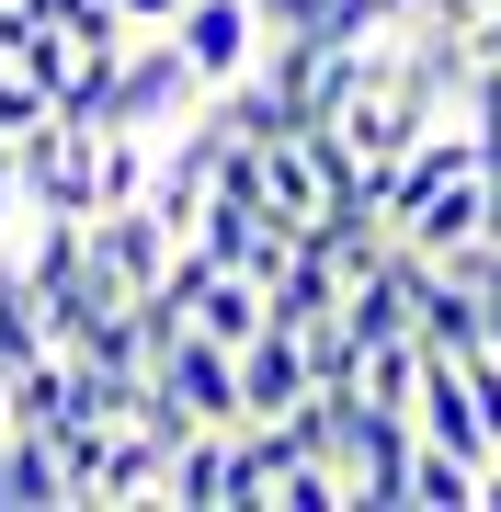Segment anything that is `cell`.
<instances>
[{
    "mask_svg": "<svg viewBox=\"0 0 501 512\" xmlns=\"http://www.w3.org/2000/svg\"><path fill=\"white\" fill-rule=\"evenodd\" d=\"M205 103V80H194V57L183 35H126V57H114V92H103V126H137V137H171L183 114Z\"/></svg>",
    "mask_w": 501,
    "mask_h": 512,
    "instance_id": "1",
    "label": "cell"
},
{
    "mask_svg": "<svg viewBox=\"0 0 501 512\" xmlns=\"http://www.w3.org/2000/svg\"><path fill=\"white\" fill-rule=\"evenodd\" d=\"M410 444H422V421H410V410L353 399V421H342V490H353V512L410 501Z\"/></svg>",
    "mask_w": 501,
    "mask_h": 512,
    "instance_id": "2",
    "label": "cell"
},
{
    "mask_svg": "<svg viewBox=\"0 0 501 512\" xmlns=\"http://www.w3.org/2000/svg\"><path fill=\"white\" fill-rule=\"evenodd\" d=\"M171 35H183V57H194L205 92H228V80L262 69V46H274V35H262V0H183Z\"/></svg>",
    "mask_w": 501,
    "mask_h": 512,
    "instance_id": "3",
    "label": "cell"
},
{
    "mask_svg": "<svg viewBox=\"0 0 501 512\" xmlns=\"http://www.w3.org/2000/svg\"><path fill=\"white\" fill-rule=\"evenodd\" d=\"M149 376H160L194 421H240V353H228V342H205V330H171V342L149 353Z\"/></svg>",
    "mask_w": 501,
    "mask_h": 512,
    "instance_id": "4",
    "label": "cell"
},
{
    "mask_svg": "<svg viewBox=\"0 0 501 512\" xmlns=\"http://www.w3.org/2000/svg\"><path fill=\"white\" fill-rule=\"evenodd\" d=\"M308 387H319L308 376V330H274V319H262L251 342H240V421H285Z\"/></svg>",
    "mask_w": 501,
    "mask_h": 512,
    "instance_id": "5",
    "label": "cell"
},
{
    "mask_svg": "<svg viewBox=\"0 0 501 512\" xmlns=\"http://www.w3.org/2000/svg\"><path fill=\"white\" fill-rule=\"evenodd\" d=\"M410 421H422V444H456V456H501V433H490V410H479V387H467L456 353H433L422 365V399H410Z\"/></svg>",
    "mask_w": 501,
    "mask_h": 512,
    "instance_id": "6",
    "label": "cell"
},
{
    "mask_svg": "<svg viewBox=\"0 0 501 512\" xmlns=\"http://www.w3.org/2000/svg\"><path fill=\"white\" fill-rule=\"evenodd\" d=\"M388 228H399V239H410V251H422V262H445V251H467V239L490 228V171H456V183H433L422 205H399Z\"/></svg>",
    "mask_w": 501,
    "mask_h": 512,
    "instance_id": "7",
    "label": "cell"
},
{
    "mask_svg": "<svg viewBox=\"0 0 501 512\" xmlns=\"http://www.w3.org/2000/svg\"><path fill=\"white\" fill-rule=\"evenodd\" d=\"M171 251H183V239L160 228V205H103V217H92V262H103V274L126 285V296H149Z\"/></svg>",
    "mask_w": 501,
    "mask_h": 512,
    "instance_id": "8",
    "label": "cell"
},
{
    "mask_svg": "<svg viewBox=\"0 0 501 512\" xmlns=\"http://www.w3.org/2000/svg\"><path fill=\"white\" fill-rule=\"evenodd\" d=\"M160 501L171 512H228V421H194L160 467Z\"/></svg>",
    "mask_w": 501,
    "mask_h": 512,
    "instance_id": "9",
    "label": "cell"
},
{
    "mask_svg": "<svg viewBox=\"0 0 501 512\" xmlns=\"http://www.w3.org/2000/svg\"><path fill=\"white\" fill-rule=\"evenodd\" d=\"M0 512H69V467H57L46 433H0Z\"/></svg>",
    "mask_w": 501,
    "mask_h": 512,
    "instance_id": "10",
    "label": "cell"
},
{
    "mask_svg": "<svg viewBox=\"0 0 501 512\" xmlns=\"http://www.w3.org/2000/svg\"><path fill=\"white\" fill-rule=\"evenodd\" d=\"M160 467H171V444L149 433V421H114L103 467H92V501H160Z\"/></svg>",
    "mask_w": 501,
    "mask_h": 512,
    "instance_id": "11",
    "label": "cell"
},
{
    "mask_svg": "<svg viewBox=\"0 0 501 512\" xmlns=\"http://www.w3.org/2000/svg\"><path fill=\"white\" fill-rule=\"evenodd\" d=\"M331 308H342V274L308 251V239H297V251H285V274L262 285V319H274V330H319Z\"/></svg>",
    "mask_w": 501,
    "mask_h": 512,
    "instance_id": "12",
    "label": "cell"
},
{
    "mask_svg": "<svg viewBox=\"0 0 501 512\" xmlns=\"http://www.w3.org/2000/svg\"><path fill=\"white\" fill-rule=\"evenodd\" d=\"M410 330H422L433 353H479V285H456L445 262H433V274H422V319H410Z\"/></svg>",
    "mask_w": 501,
    "mask_h": 512,
    "instance_id": "13",
    "label": "cell"
},
{
    "mask_svg": "<svg viewBox=\"0 0 501 512\" xmlns=\"http://www.w3.org/2000/svg\"><path fill=\"white\" fill-rule=\"evenodd\" d=\"M479 456H456V444H410V501L422 512H479Z\"/></svg>",
    "mask_w": 501,
    "mask_h": 512,
    "instance_id": "14",
    "label": "cell"
},
{
    "mask_svg": "<svg viewBox=\"0 0 501 512\" xmlns=\"http://www.w3.org/2000/svg\"><path fill=\"white\" fill-rule=\"evenodd\" d=\"M194 330H205V342H228V353H240L251 330H262V285H251V274H228V262H217V274L194 285Z\"/></svg>",
    "mask_w": 501,
    "mask_h": 512,
    "instance_id": "15",
    "label": "cell"
},
{
    "mask_svg": "<svg viewBox=\"0 0 501 512\" xmlns=\"http://www.w3.org/2000/svg\"><path fill=\"white\" fill-rule=\"evenodd\" d=\"M57 330H46V296H35V274H23L12 251H0V376L23 365V353H46Z\"/></svg>",
    "mask_w": 501,
    "mask_h": 512,
    "instance_id": "16",
    "label": "cell"
},
{
    "mask_svg": "<svg viewBox=\"0 0 501 512\" xmlns=\"http://www.w3.org/2000/svg\"><path fill=\"white\" fill-rule=\"evenodd\" d=\"M12 228H23V183H12V148H0V251H12Z\"/></svg>",
    "mask_w": 501,
    "mask_h": 512,
    "instance_id": "17",
    "label": "cell"
},
{
    "mask_svg": "<svg viewBox=\"0 0 501 512\" xmlns=\"http://www.w3.org/2000/svg\"><path fill=\"white\" fill-rule=\"evenodd\" d=\"M114 12H126V23H137V35H160V23H171V12H183V0H114Z\"/></svg>",
    "mask_w": 501,
    "mask_h": 512,
    "instance_id": "18",
    "label": "cell"
},
{
    "mask_svg": "<svg viewBox=\"0 0 501 512\" xmlns=\"http://www.w3.org/2000/svg\"><path fill=\"white\" fill-rule=\"evenodd\" d=\"M479 353H501V296H479Z\"/></svg>",
    "mask_w": 501,
    "mask_h": 512,
    "instance_id": "19",
    "label": "cell"
},
{
    "mask_svg": "<svg viewBox=\"0 0 501 512\" xmlns=\"http://www.w3.org/2000/svg\"><path fill=\"white\" fill-rule=\"evenodd\" d=\"M479 512H501V456H490V478H479Z\"/></svg>",
    "mask_w": 501,
    "mask_h": 512,
    "instance_id": "20",
    "label": "cell"
},
{
    "mask_svg": "<svg viewBox=\"0 0 501 512\" xmlns=\"http://www.w3.org/2000/svg\"><path fill=\"white\" fill-rule=\"evenodd\" d=\"M0 433H12V376H0Z\"/></svg>",
    "mask_w": 501,
    "mask_h": 512,
    "instance_id": "21",
    "label": "cell"
},
{
    "mask_svg": "<svg viewBox=\"0 0 501 512\" xmlns=\"http://www.w3.org/2000/svg\"><path fill=\"white\" fill-rule=\"evenodd\" d=\"M0 12H12V0H0Z\"/></svg>",
    "mask_w": 501,
    "mask_h": 512,
    "instance_id": "22",
    "label": "cell"
}]
</instances>
